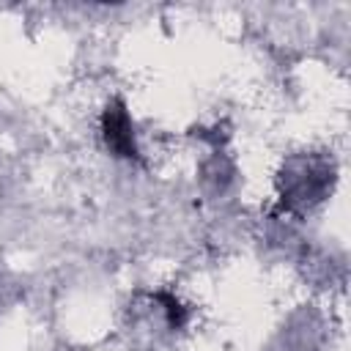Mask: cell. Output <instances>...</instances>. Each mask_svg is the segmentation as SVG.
Wrapping results in <instances>:
<instances>
[{"instance_id": "6da1fadb", "label": "cell", "mask_w": 351, "mask_h": 351, "mask_svg": "<svg viewBox=\"0 0 351 351\" xmlns=\"http://www.w3.org/2000/svg\"><path fill=\"white\" fill-rule=\"evenodd\" d=\"M101 134L107 148L121 156V159H137V143H134V132H132V121L129 112L123 107L121 99H112L104 112H101Z\"/></svg>"}]
</instances>
